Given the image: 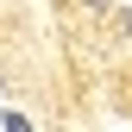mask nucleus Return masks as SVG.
<instances>
[{
	"label": "nucleus",
	"mask_w": 132,
	"mask_h": 132,
	"mask_svg": "<svg viewBox=\"0 0 132 132\" xmlns=\"http://www.w3.org/2000/svg\"><path fill=\"white\" fill-rule=\"evenodd\" d=\"M6 132H31V120L25 113H6Z\"/></svg>",
	"instance_id": "f257e3e1"
}]
</instances>
